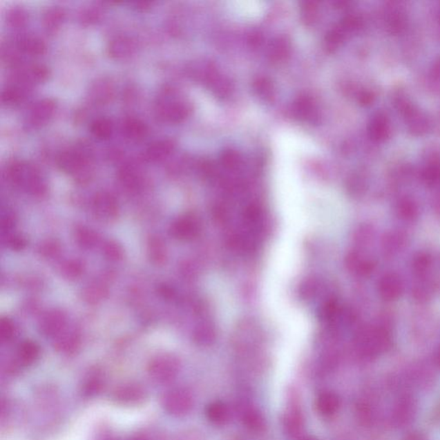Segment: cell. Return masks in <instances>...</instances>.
Returning <instances> with one entry per match:
<instances>
[{"mask_svg":"<svg viewBox=\"0 0 440 440\" xmlns=\"http://www.w3.org/2000/svg\"><path fill=\"white\" fill-rule=\"evenodd\" d=\"M48 76V69L44 68V66H32L30 68L27 69V71L23 73V79L28 81V82H44Z\"/></svg>","mask_w":440,"mask_h":440,"instance_id":"33","label":"cell"},{"mask_svg":"<svg viewBox=\"0 0 440 440\" xmlns=\"http://www.w3.org/2000/svg\"><path fill=\"white\" fill-rule=\"evenodd\" d=\"M104 376L98 371H93L86 376L83 385V393L86 396L97 395L103 389Z\"/></svg>","mask_w":440,"mask_h":440,"instance_id":"26","label":"cell"},{"mask_svg":"<svg viewBox=\"0 0 440 440\" xmlns=\"http://www.w3.org/2000/svg\"><path fill=\"white\" fill-rule=\"evenodd\" d=\"M419 412V403L411 394H404L397 399L392 408L390 422L396 429L410 427L417 420Z\"/></svg>","mask_w":440,"mask_h":440,"instance_id":"5","label":"cell"},{"mask_svg":"<svg viewBox=\"0 0 440 440\" xmlns=\"http://www.w3.org/2000/svg\"><path fill=\"white\" fill-rule=\"evenodd\" d=\"M59 168L66 173L81 175L86 174L89 167V160L86 154L79 151H68L58 158Z\"/></svg>","mask_w":440,"mask_h":440,"instance_id":"11","label":"cell"},{"mask_svg":"<svg viewBox=\"0 0 440 440\" xmlns=\"http://www.w3.org/2000/svg\"><path fill=\"white\" fill-rule=\"evenodd\" d=\"M376 291L383 301L392 303L399 300L405 291L403 276L394 271L383 274L376 283Z\"/></svg>","mask_w":440,"mask_h":440,"instance_id":"7","label":"cell"},{"mask_svg":"<svg viewBox=\"0 0 440 440\" xmlns=\"http://www.w3.org/2000/svg\"><path fill=\"white\" fill-rule=\"evenodd\" d=\"M352 269L361 276H370L374 272L376 267L375 260L372 257L354 254L350 256V260Z\"/></svg>","mask_w":440,"mask_h":440,"instance_id":"25","label":"cell"},{"mask_svg":"<svg viewBox=\"0 0 440 440\" xmlns=\"http://www.w3.org/2000/svg\"><path fill=\"white\" fill-rule=\"evenodd\" d=\"M297 440H320L318 438L315 437V436L312 435H302L301 437L297 439Z\"/></svg>","mask_w":440,"mask_h":440,"instance_id":"48","label":"cell"},{"mask_svg":"<svg viewBox=\"0 0 440 440\" xmlns=\"http://www.w3.org/2000/svg\"><path fill=\"white\" fill-rule=\"evenodd\" d=\"M146 393L145 389L140 383H125L119 385L113 392V399L115 403L126 406H133L142 403L145 401Z\"/></svg>","mask_w":440,"mask_h":440,"instance_id":"9","label":"cell"},{"mask_svg":"<svg viewBox=\"0 0 440 440\" xmlns=\"http://www.w3.org/2000/svg\"><path fill=\"white\" fill-rule=\"evenodd\" d=\"M148 254L155 264L164 263L165 257H166V251L160 238H151L148 242Z\"/></svg>","mask_w":440,"mask_h":440,"instance_id":"29","label":"cell"},{"mask_svg":"<svg viewBox=\"0 0 440 440\" xmlns=\"http://www.w3.org/2000/svg\"><path fill=\"white\" fill-rule=\"evenodd\" d=\"M23 95L19 89L17 88H10L3 91L2 94V100L3 103L7 104H13L19 103L22 99Z\"/></svg>","mask_w":440,"mask_h":440,"instance_id":"39","label":"cell"},{"mask_svg":"<svg viewBox=\"0 0 440 440\" xmlns=\"http://www.w3.org/2000/svg\"><path fill=\"white\" fill-rule=\"evenodd\" d=\"M104 254L111 260H117L122 259L123 251L118 244L115 242H108L104 246Z\"/></svg>","mask_w":440,"mask_h":440,"instance_id":"38","label":"cell"},{"mask_svg":"<svg viewBox=\"0 0 440 440\" xmlns=\"http://www.w3.org/2000/svg\"><path fill=\"white\" fill-rule=\"evenodd\" d=\"M65 272L68 277H77L82 273V267L76 262H69L65 267Z\"/></svg>","mask_w":440,"mask_h":440,"instance_id":"41","label":"cell"},{"mask_svg":"<svg viewBox=\"0 0 440 440\" xmlns=\"http://www.w3.org/2000/svg\"><path fill=\"white\" fill-rule=\"evenodd\" d=\"M173 145L170 140H160L154 142L147 148L145 155V160L150 163H157L166 158L171 153Z\"/></svg>","mask_w":440,"mask_h":440,"instance_id":"22","label":"cell"},{"mask_svg":"<svg viewBox=\"0 0 440 440\" xmlns=\"http://www.w3.org/2000/svg\"><path fill=\"white\" fill-rule=\"evenodd\" d=\"M123 133L132 142H140L146 136L147 126L137 118H128L123 123Z\"/></svg>","mask_w":440,"mask_h":440,"instance_id":"24","label":"cell"},{"mask_svg":"<svg viewBox=\"0 0 440 440\" xmlns=\"http://www.w3.org/2000/svg\"><path fill=\"white\" fill-rule=\"evenodd\" d=\"M114 96V87L111 81L103 79L97 80L90 90V98L97 104L110 103Z\"/></svg>","mask_w":440,"mask_h":440,"instance_id":"20","label":"cell"},{"mask_svg":"<svg viewBox=\"0 0 440 440\" xmlns=\"http://www.w3.org/2000/svg\"><path fill=\"white\" fill-rule=\"evenodd\" d=\"M164 410L171 417L181 418L188 415L193 407V397L188 389L174 388L164 394L162 399Z\"/></svg>","mask_w":440,"mask_h":440,"instance_id":"6","label":"cell"},{"mask_svg":"<svg viewBox=\"0 0 440 440\" xmlns=\"http://www.w3.org/2000/svg\"><path fill=\"white\" fill-rule=\"evenodd\" d=\"M432 210H434V216L440 220V195L432 203Z\"/></svg>","mask_w":440,"mask_h":440,"instance_id":"44","label":"cell"},{"mask_svg":"<svg viewBox=\"0 0 440 440\" xmlns=\"http://www.w3.org/2000/svg\"><path fill=\"white\" fill-rule=\"evenodd\" d=\"M434 361L436 367H437L440 370V345L438 347L437 351H436Z\"/></svg>","mask_w":440,"mask_h":440,"instance_id":"47","label":"cell"},{"mask_svg":"<svg viewBox=\"0 0 440 440\" xmlns=\"http://www.w3.org/2000/svg\"><path fill=\"white\" fill-rule=\"evenodd\" d=\"M432 421L440 422V401L437 406L434 408V412H432Z\"/></svg>","mask_w":440,"mask_h":440,"instance_id":"45","label":"cell"},{"mask_svg":"<svg viewBox=\"0 0 440 440\" xmlns=\"http://www.w3.org/2000/svg\"><path fill=\"white\" fill-rule=\"evenodd\" d=\"M55 111V103L51 99L39 101L31 108L30 122L34 126L47 124Z\"/></svg>","mask_w":440,"mask_h":440,"instance_id":"18","label":"cell"},{"mask_svg":"<svg viewBox=\"0 0 440 440\" xmlns=\"http://www.w3.org/2000/svg\"><path fill=\"white\" fill-rule=\"evenodd\" d=\"M180 372V362L173 355L161 354L151 361L148 373L157 383L166 385L174 381Z\"/></svg>","mask_w":440,"mask_h":440,"instance_id":"4","label":"cell"},{"mask_svg":"<svg viewBox=\"0 0 440 440\" xmlns=\"http://www.w3.org/2000/svg\"><path fill=\"white\" fill-rule=\"evenodd\" d=\"M26 13L22 9H12L8 14V22L12 26H23L26 23Z\"/></svg>","mask_w":440,"mask_h":440,"instance_id":"36","label":"cell"},{"mask_svg":"<svg viewBox=\"0 0 440 440\" xmlns=\"http://www.w3.org/2000/svg\"><path fill=\"white\" fill-rule=\"evenodd\" d=\"M63 19H64V13L61 9L49 10L44 17L45 26L48 30L57 29L61 26Z\"/></svg>","mask_w":440,"mask_h":440,"instance_id":"34","label":"cell"},{"mask_svg":"<svg viewBox=\"0 0 440 440\" xmlns=\"http://www.w3.org/2000/svg\"><path fill=\"white\" fill-rule=\"evenodd\" d=\"M136 46L131 38L118 37L108 45V55L115 59L129 58L135 52Z\"/></svg>","mask_w":440,"mask_h":440,"instance_id":"19","label":"cell"},{"mask_svg":"<svg viewBox=\"0 0 440 440\" xmlns=\"http://www.w3.org/2000/svg\"><path fill=\"white\" fill-rule=\"evenodd\" d=\"M40 355V347L34 341H23L17 350V361L22 367H29L37 361Z\"/></svg>","mask_w":440,"mask_h":440,"instance_id":"23","label":"cell"},{"mask_svg":"<svg viewBox=\"0 0 440 440\" xmlns=\"http://www.w3.org/2000/svg\"><path fill=\"white\" fill-rule=\"evenodd\" d=\"M19 48L21 51L32 56L41 55L46 50L44 42L40 39L32 37L21 39Z\"/></svg>","mask_w":440,"mask_h":440,"instance_id":"28","label":"cell"},{"mask_svg":"<svg viewBox=\"0 0 440 440\" xmlns=\"http://www.w3.org/2000/svg\"><path fill=\"white\" fill-rule=\"evenodd\" d=\"M434 263V256L430 252L421 251L415 253L410 262V269L414 279L430 276Z\"/></svg>","mask_w":440,"mask_h":440,"instance_id":"17","label":"cell"},{"mask_svg":"<svg viewBox=\"0 0 440 440\" xmlns=\"http://www.w3.org/2000/svg\"><path fill=\"white\" fill-rule=\"evenodd\" d=\"M65 325V316L61 312H51L44 316L41 321V332L48 336H55L61 332Z\"/></svg>","mask_w":440,"mask_h":440,"instance_id":"21","label":"cell"},{"mask_svg":"<svg viewBox=\"0 0 440 440\" xmlns=\"http://www.w3.org/2000/svg\"><path fill=\"white\" fill-rule=\"evenodd\" d=\"M93 209L98 219L112 221L118 216V204L114 196L106 192L97 193L93 200Z\"/></svg>","mask_w":440,"mask_h":440,"instance_id":"13","label":"cell"},{"mask_svg":"<svg viewBox=\"0 0 440 440\" xmlns=\"http://www.w3.org/2000/svg\"><path fill=\"white\" fill-rule=\"evenodd\" d=\"M437 291V284L431 276L415 278L410 287L411 298L418 305H425L432 300Z\"/></svg>","mask_w":440,"mask_h":440,"instance_id":"12","label":"cell"},{"mask_svg":"<svg viewBox=\"0 0 440 440\" xmlns=\"http://www.w3.org/2000/svg\"><path fill=\"white\" fill-rule=\"evenodd\" d=\"M171 233L178 238L191 237L195 233V224L189 219L179 220L172 225Z\"/></svg>","mask_w":440,"mask_h":440,"instance_id":"31","label":"cell"},{"mask_svg":"<svg viewBox=\"0 0 440 440\" xmlns=\"http://www.w3.org/2000/svg\"><path fill=\"white\" fill-rule=\"evenodd\" d=\"M104 288L95 286L89 288V290L87 291V299H89V301L94 300L96 302L100 300L104 297Z\"/></svg>","mask_w":440,"mask_h":440,"instance_id":"40","label":"cell"},{"mask_svg":"<svg viewBox=\"0 0 440 440\" xmlns=\"http://www.w3.org/2000/svg\"><path fill=\"white\" fill-rule=\"evenodd\" d=\"M15 333V328H14L13 323L10 320L7 318H3L0 322V336L3 341H8L14 336Z\"/></svg>","mask_w":440,"mask_h":440,"instance_id":"37","label":"cell"},{"mask_svg":"<svg viewBox=\"0 0 440 440\" xmlns=\"http://www.w3.org/2000/svg\"><path fill=\"white\" fill-rule=\"evenodd\" d=\"M392 346V327L389 316H382L378 323L361 330L356 339L358 353L367 360H375L388 353Z\"/></svg>","mask_w":440,"mask_h":440,"instance_id":"1","label":"cell"},{"mask_svg":"<svg viewBox=\"0 0 440 440\" xmlns=\"http://www.w3.org/2000/svg\"><path fill=\"white\" fill-rule=\"evenodd\" d=\"M205 414L210 423L217 427H223L231 421V408L222 401H214L207 405Z\"/></svg>","mask_w":440,"mask_h":440,"instance_id":"16","label":"cell"},{"mask_svg":"<svg viewBox=\"0 0 440 440\" xmlns=\"http://www.w3.org/2000/svg\"><path fill=\"white\" fill-rule=\"evenodd\" d=\"M403 440H429L427 435L424 432L420 431H414L408 432Z\"/></svg>","mask_w":440,"mask_h":440,"instance_id":"42","label":"cell"},{"mask_svg":"<svg viewBox=\"0 0 440 440\" xmlns=\"http://www.w3.org/2000/svg\"><path fill=\"white\" fill-rule=\"evenodd\" d=\"M410 238L403 229H392L383 235L380 247L382 256L386 259H394L402 254L410 245Z\"/></svg>","mask_w":440,"mask_h":440,"instance_id":"8","label":"cell"},{"mask_svg":"<svg viewBox=\"0 0 440 440\" xmlns=\"http://www.w3.org/2000/svg\"><path fill=\"white\" fill-rule=\"evenodd\" d=\"M119 180L123 185L129 189H135L140 182V177L138 171L135 168L126 166L123 167L119 173Z\"/></svg>","mask_w":440,"mask_h":440,"instance_id":"32","label":"cell"},{"mask_svg":"<svg viewBox=\"0 0 440 440\" xmlns=\"http://www.w3.org/2000/svg\"><path fill=\"white\" fill-rule=\"evenodd\" d=\"M79 346V339L77 334H70L59 337L55 343L56 350L64 354H73Z\"/></svg>","mask_w":440,"mask_h":440,"instance_id":"30","label":"cell"},{"mask_svg":"<svg viewBox=\"0 0 440 440\" xmlns=\"http://www.w3.org/2000/svg\"><path fill=\"white\" fill-rule=\"evenodd\" d=\"M91 133L97 139L105 140L110 138L114 131V125L111 119L102 117L95 119L90 126Z\"/></svg>","mask_w":440,"mask_h":440,"instance_id":"27","label":"cell"},{"mask_svg":"<svg viewBox=\"0 0 440 440\" xmlns=\"http://www.w3.org/2000/svg\"><path fill=\"white\" fill-rule=\"evenodd\" d=\"M394 214L397 220L406 224L415 223L421 216V207L417 200L410 198L401 199L394 207Z\"/></svg>","mask_w":440,"mask_h":440,"instance_id":"15","label":"cell"},{"mask_svg":"<svg viewBox=\"0 0 440 440\" xmlns=\"http://www.w3.org/2000/svg\"><path fill=\"white\" fill-rule=\"evenodd\" d=\"M8 178L14 185L22 186L34 195H42L47 190L37 169L22 162H15L10 165Z\"/></svg>","mask_w":440,"mask_h":440,"instance_id":"2","label":"cell"},{"mask_svg":"<svg viewBox=\"0 0 440 440\" xmlns=\"http://www.w3.org/2000/svg\"><path fill=\"white\" fill-rule=\"evenodd\" d=\"M238 414L242 423L248 430L262 432L266 428V420L262 411L255 405L248 402H242L238 407Z\"/></svg>","mask_w":440,"mask_h":440,"instance_id":"10","label":"cell"},{"mask_svg":"<svg viewBox=\"0 0 440 440\" xmlns=\"http://www.w3.org/2000/svg\"><path fill=\"white\" fill-rule=\"evenodd\" d=\"M341 406L339 395L332 390H323L316 399V408L321 417L332 418L338 414Z\"/></svg>","mask_w":440,"mask_h":440,"instance_id":"14","label":"cell"},{"mask_svg":"<svg viewBox=\"0 0 440 440\" xmlns=\"http://www.w3.org/2000/svg\"><path fill=\"white\" fill-rule=\"evenodd\" d=\"M128 440H151L148 436L142 434H137L130 437Z\"/></svg>","mask_w":440,"mask_h":440,"instance_id":"46","label":"cell"},{"mask_svg":"<svg viewBox=\"0 0 440 440\" xmlns=\"http://www.w3.org/2000/svg\"><path fill=\"white\" fill-rule=\"evenodd\" d=\"M77 240L83 247L90 248L96 244L97 236L87 228H80L77 231Z\"/></svg>","mask_w":440,"mask_h":440,"instance_id":"35","label":"cell"},{"mask_svg":"<svg viewBox=\"0 0 440 440\" xmlns=\"http://www.w3.org/2000/svg\"><path fill=\"white\" fill-rule=\"evenodd\" d=\"M98 440H121V439H119L117 437H115V436L107 435V436H104V437H102L101 439Z\"/></svg>","mask_w":440,"mask_h":440,"instance_id":"49","label":"cell"},{"mask_svg":"<svg viewBox=\"0 0 440 440\" xmlns=\"http://www.w3.org/2000/svg\"><path fill=\"white\" fill-rule=\"evenodd\" d=\"M283 425L288 437L298 439L303 435L305 427V419L300 397L297 390H288L286 410L284 412Z\"/></svg>","mask_w":440,"mask_h":440,"instance_id":"3","label":"cell"},{"mask_svg":"<svg viewBox=\"0 0 440 440\" xmlns=\"http://www.w3.org/2000/svg\"><path fill=\"white\" fill-rule=\"evenodd\" d=\"M10 245L12 246L13 249H22L26 245L23 238L20 237H14L10 242Z\"/></svg>","mask_w":440,"mask_h":440,"instance_id":"43","label":"cell"}]
</instances>
